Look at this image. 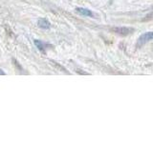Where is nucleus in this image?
I'll list each match as a JSON object with an SVG mask.
<instances>
[{"label": "nucleus", "instance_id": "f257e3e1", "mask_svg": "<svg viewBox=\"0 0 153 143\" xmlns=\"http://www.w3.org/2000/svg\"><path fill=\"white\" fill-rule=\"evenodd\" d=\"M151 40H153V32H146L145 33H143V35H140V37L138 38L137 47H142Z\"/></svg>", "mask_w": 153, "mask_h": 143}, {"label": "nucleus", "instance_id": "f03ea898", "mask_svg": "<svg viewBox=\"0 0 153 143\" xmlns=\"http://www.w3.org/2000/svg\"><path fill=\"white\" fill-rule=\"evenodd\" d=\"M112 30L114 32H116L117 35H123V36L131 35V33L135 31L133 28H129V27H117V28H113Z\"/></svg>", "mask_w": 153, "mask_h": 143}, {"label": "nucleus", "instance_id": "7ed1b4c3", "mask_svg": "<svg viewBox=\"0 0 153 143\" xmlns=\"http://www.w3.org/2000/svg\"><path fill=\"white\" fill-rule=\"evenodd\" d=\"M76 12H78L79 14L83 16H87V17H94V13L90 11L88 9H85V8H76Z\"/></svg>", "mask_w": 153, "mask_h": 143}, {"label": "nucleus", "instance_id": "20e7f679", "mask_svg": "<svg viewBox=\"0 0 153 143\" xmlns=\"http://www.w3.org/2000/svg\"><path fill=\"white\" fill-rule=\"evenodd\" d=\"M37 25H38V27H39V28L45 29V30H47V29H49L51 27L50 22L48 21L47 19H45V18L39 19V20H38V22H37Z\"/></svg>", "mask_w": 153, "mask_h": 143}, {"label": "nucleus", "instance_id": "39448f33", "mask_svg": "<svg viewBox=\"0 0 153 143\" xmlns=\"http://www.w3.org/2000/svg\"><path fill=\"white\" fill-rule=\"evenodd\" d=\"M35 45L36 46V48H37V49L39 50L40 52H44V51H45V44H44V43H43L42 41L36 39V40H35Z\"/></svg>", "mask_w": 153, "mask_h": 143}, {"label": "nucleus", "instance_id": "423d86ee", "mask_svg": "<svg viewBox=\"0 0 153 143\" xmlns=\"http://www.w3.org/2000/svg\"><path fill=\"white\" fill-rule=\"evenodd\" d=\"M146 17V19H151V18H153V12H151V13H148Z\"/></svg>", "mask_w": 153, "mask_h": 143}, {"label": "nucleus", "instance_id": "0eeeda50", "mask_svg": "<svg viewBox=\"0 0 153 143\" xmlns=\"http://www.w3.org/2000/svg\"><path fill=\"white\" fill-rule=\"evenodd\" d=\"M5 72H3V70H0V75H5Z\"/></svg>", "mask_w": 153, "mask_h": 143}]
</instances>
